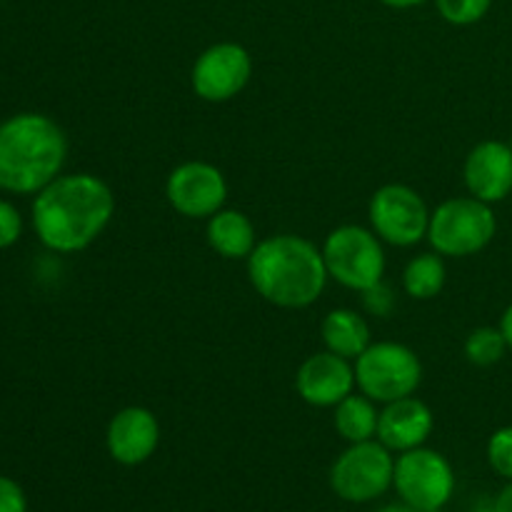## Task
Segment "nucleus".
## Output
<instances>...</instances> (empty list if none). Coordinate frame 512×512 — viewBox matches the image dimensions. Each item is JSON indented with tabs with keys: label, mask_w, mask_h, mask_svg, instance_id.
I'll use <instances>...</instances> for the list:
<instances>
[{
	"label": "nucleus",
	"mask_w": 512,
	"mask_h": 512,
	"mask_svg": "<svg viewBox=\"0 0 512 512\" xmlns=\"http://www.w3.org/2000/svg\"><path fill=\"white\" fill-rule=\"evenodd\" d=\"M495 512H512V480H508V485L495 498Z\"/></svg>",
	"instance_id": "obj_26"
},
{
	"label": "nucleus",
	"mask_w": 512,
	"mask_h": 512,
	"mask_svg": "<svg viewBox=\"0 0 512 512\" xmlns=\"http://www.w3.org/2000/svg\"><path fill=\"white\" fill-rule=\"evenodd\" d=\"M420 512H443V510H420Z\"/></svg>",
	"instance_id": "obj_30"
},
{
	"label": "nucleus",
	"mask_w": 512,
	"mask_h": 512,
	"mask_svg": "<svg viewBox=\"0 0 512 512\" xmlns=\"http://www.w3.org/2000/svg\"><path fill=\"white\" fill-rule=\"evenodd\" d=\"M463 175L473 198L500 203L512 195V148L503 140H483L465 158Z\"/></svg>",
	"instance_id": "obj_14"
},
{
	"label": "nucleus",
	"mask_w": 512,
	"mask_h": 512,
	"mask_svg": "<svg viewBox=\"0 0 512 512\" xmlns=\"http://www.w3.org/2000/svg\"><path fill=\"white\" fill-rule=\"evenodd\" d=\"M253 75L250 53L238 43H215L198 55L190 83L198 98L208 103H225L243 93Z\"/></svg>",
	"instance_id": "obj_10"
},
{
	"label": "nucleus",
	"mask_w": 512,
	"mask_h": 512,
	"mask_svg": "<svg viewBox=\"0 0 512 512\" xmlns=\"http://www.w3.org/2000/svg\"><path fill=\"white\" fill-rule=\"evenodd\" d=\"M68 158V138L43 113H18L0 123V190L38 195Z\"/></svg>",
	"instance_id": "obj_3"
},
{
	"label": "nucleus",
	"mask_w": 512,
	"mask_h": 512,
	"mask_svg": "<svg viewBox=\"0 0 512 512\" xmlns=\"http://www.w3.org/2000/svg\"><path fill=\"white\" fill-rule=\"evenodd\" d=\"M508 340H505L503 330L493 328V325H483L475 328L473 333L465 338V358L478 368H490V365L500 363L508 353Z\"/></svg>",
	"instance_id": "obj_20"
},
{
	"label": "nucleus",
	"mask_w": 512,
	"mask_h": 512,
	"mask_svg": "<svg viewBox=\"0 0 512 512\" xmlns=\"http://www.w3.org/2000/svg\"><path fill=\"white\" fill-rule=\"evenodd\" d=\"M403 288L415 300H433L445 288L443 255L423 253L415 255L403 270Z\"/></svg>",
	"instance_id": "obj_19"
},
{
	"label": "nucleus",
	"mask_w": 512,
	"mask_h": 512,
	"mask_svg": "<svg viewBox=\"0 0 512 512\" xmlns=\"http://www.w3.org/2000/svg\"><path fill=\"white\" fill-rule=\"evenodd\" d=\"M378 512H420V510H415V508H410V505H405V503H395V505H385V508H380Z\"/></svg>",
	"instance_id": "obj_29"
},
{
	"label": "nucleus",
	"mask_w": 512,
	"mask_h": 512,
	"mask_svg": "<svg viewBox=\"0 0 512 512\" xmlns=\"http://www.w3.org/2000/svg\"><path fill=\"white\" fill-rule=\"evenodd\" d=\"M160 443V425L158 418L148 408L130 405V408L118 410L113 415L105 433V445L115 463L120 465H143L145 460L153 458Z\"/></svg>",
	"instance_id": "obj_13"
},
{
	"label": "nucleus",
	"mask_w": 512,
	"mask_h": 512,
	"mask_svg": "<svg viewBox=\"0 0 512 512\" xmlns=\"http://www.w3.org/2000/svg\"><path fill=\"white\" fill-rule=\"evenodd\" d=\"M0 512H28L23 488L5 475H0Z\"/></svg>",
	"instance_id": "obj_25"
},
{
	"label": "nucleus",
	"mask_w": 512,
	"mask_h": 512,
	"mask_svg": "<svg viewBox=\"0 0 512 512\" xmlns=\"http://www.w3.org/2000/svg\"><path fill=\"white\" fill-rule=\"evenodd\" d=\"M368 215L373 233L395 248H410L428 238L430 210L423 195L410 185L390 183L375 190Z\"/></svg>",
	"instance_id": "obj_8"
},
{
	"label": "nucleus",
	"mask_w": 512,
	"mask_h": 512,
	"mask_svg": "<svg viewBox=\"0 0 512 512\" xmlns=\"http://www.w3.org/2000/svg\"><path fill=\"white\" fill-rule=\"evenodd\" d=\"M393 488L410 508L443 510L455 493V473L440 453L415 448L395 460Z\"/></svg>",
	"instance_id": "obj_9"
},
{
	"label": "nucleus",
	"mask_w": 512,
	"mask_h": 512,
	"mask_svg": "<svg viewBox=\"0 0 512 512\" xmlns=\"http://www.w3.org/2000/svg\"><path fill=\"white\" fill-rule=\"evenodd\" d=\"M165 195L173 210H178L185 218H210L218 210H223L228 200V180L215 165L203 160H190L178 165L168 175Z\"/></svg>",
	"instance_id": "obj_11"
},
{
	"label": "nucleus",
	"mask_w": 512,
	"mask_h": 512,
	"mask_svg": "<svg viewBox=\"0 0 512 512\" xmlns=\"http://www.w3.org/2000/svg\"><path fill=\"white\" fill-rule=\"evenodd\" d=\"M383 3L390 5V8L405 10V8H415V5H423L425 0H383Z\"/></svg>",
	"instance_id": "obj_28"
},
{
	"label": "nucleus",
	"mask_w": 512,
	"mask_h": 512,
	"mask_svg": "<svg viewBox=\"0 0 512 512\" xmlns=\"http://www.w3.org/2000/svg\"><path fill=\"white\" fill-rule=\"evenodd\" d=\"M423 380V365L415 350L403 343H370L355 358V383L375 403L410 398Z\"/></svg>",
	"instance_id": "obj_5"
},
{
	"label": "nucleus",
	"mask_w": 512,
	"mask_h": 512,
	"mask_svg": "<svg viewBox=\"0 0 512 512\" xmlns=\"http://www.w3.org/2000/svg\"><path fill=\"white\" fill-rule=\"evenodd\" d=\"M395 458L380 440L353 443L330 468V488L348 503H370L393 485Z\"/></svg>",
	"instance_id": "obj_7"
},
{
	"label": "nucleus",
	"mask_w": 512,
	"mask_h": 512,
	"mask_svg": "<svg viewBox=\"0 0 512 512\" xmlns=\"http://www.w3.org/2000/svg\"><path fill=\"white\" fill-rule=\"evenodd\" d=\"M498 233L490 203L473 198H450L430 213L428 240L433 250L445 258H468L488 248Z\"/></svg>",
	"instance_id": "obj_4"
},
{
	"label": "nucleus",
	"mask_w": 512,
	"mask_h": 512,
	"mask_svg": "<svg viewBox=\"0 0 512 512\" xmlns=\"http://www.w3.org/2000/svg\"><path fill=\"white\" fill-rule=\"evenodd\" d=\"M323 260L328 275L343 288L363 290L373 288L385 275L383 240L360 225H340L325 238Z\"/></svg>",
	"instance_id": "obj_6"
},
{
	"label": "nucleus",
	"mask_w": 512,
	"mask_h": 512,
	"mask_svg": "<svg viewBox=\"0 0 512 512\" xmlns=\"http://www.w3.org/2000/svg\"><path fill=\"white\" fill-rule=\"evenodd\" d=\"M363 303H365V308H368L373 315L388 318V315L393 313L395 295H393V290H390L388 285L380 280V283L373 285V288L363 290Z\"/></svg>",
	"instance_id": "obj_24"
},
{
	"label": "nucleus",
	"mask_w": 512,
	"mask_h": 512,
	"mask_svg": "<svg viewBox=\"0 0 512 512\" xmlns=\"http://www.w3.org/2000/svg\"><path fill=\"white\" fill-rule=\"evenodd\" d=\"M433 413L418 398H400L380 410L378 440L390 453H408L423 448L425 440L433 433Z\"/></svg>",
	"instance_id": "obj_15"
},
{
	"label": "nucleus",
	"mask_w": 512,
	"mask_h": 512,
	"mask_svg": "<svg viewBox=\"0 0 512 512\" xmlns=\"http://www.w3.org/2000/svg\"><path fill=\"white\" fill-rule=\"evenodd\" d=\"M113 213V190L98 175H58L35 195L33 230L53 253H80L103 235Z\"/></svg>",
	"instance_id": "obj_1"
},
{
	"label": "nucleus",
	"mask_w": 512,
	"mask_h": 512,
	"mask_svg": "<svg viewBox=\"0 0 512 512\" xmlns=\"http://www.w3.org/2000/svg\"><path fill=\"white\" fill-rule=\"evenodd\" d=\"M488 463L500 478L512 480V425L500 428L488 440Z\"/></svg>",
	"instance_id": "obj_22"
},
{
	"label": "nucleus",
	"mask_w": 512,
	"mask_h": 512,
	"mask_svg": "<svg viewBox=\"0 0 512 512\" xmlns=\"http://www.w3.org/2000/svg\"><path fill=\"white\" fill-rule=\"evenodd\" d=\"M208 243L218 255L228 260H243L250 258V253L258 245V235H255L253 223L240 210H218L208 218Z\"/></svg>",
	"instance_id": "obj_16"
},
{
	"label": "nucleus",
	"mask_w": 512,
	"mask_h": 512,
	"mask_svg": "<svg viewBox=\"0 0 512 512\" xmlns=\"http://www.w3.org/2000/svg\"><path fill=\"white\" fill-rule=\"evenodd\" d=\"M500 330H503L505 340H508V348L512 350V303L505 308L503 318H500Z\"/></svg>",
	"instance_id": "obj_27"
},
{
	"label": "nucleus",
	"mask_w": 512,
	"mask_h": 512,
	"mask_svg": "<svg viewBox=\"0 0 512 512\" xmlns=\"http://www.w3.org/2000/svg\"><path fill=\"white\" fill-rule=\"evenodd\" d=\"M435 5L450 25H473L488 15L493 0H435Z\"/></svg>",
	"instance_id": "obj_21"
},
{
	"label": "nucleus",
	"mask_w": 512,
	"mask_h": 512,
	"mask_svg": "<svg viewBox=\"0 0 512 512\" xmlns=\"http://www.w3.org/2000/svg\"><path fill=\"white\" fill-rule=\"evenodd\" d=\"M323 343L330 353L345 360H355L370 345V328L363 315L348 308H338L325 315Z\"/></svg>",
	"instance_id": "obj_17"
},
{
	"label": "nucleus",
	"mask_w": 512,
	"mask_h": 512,
	"mask_svg": "<svg viewBox=\"0 0 512 512\" xmlns=\"http://www.w3.org/2000/svg\"><path fill=\"white\" fill-rule=\"evenodd\" d=\"M248 275L260 298L288 310L313 305L330 278L323 250L290 233L258 240L248 258Z\"/></svg>",
	"instance_id": "obj_2"
},
{
	"label": "nucleus",
	"mask_w": 512,
	"mask_h": 512,
	"mask_svg": "<svg viewBox=\"0 0 512 512\" xmlns=\"http://www.w3.org/2000/svg\"><path fill=\"white\" fill-rule=\"evenodd\" d=\"M378 420L380 413L375 408V400H370L368 395L350 393L335 405V430L350 445L373 440L378 435Z\"/></svg>",
	"instance_id": "obj_18"
},
{
	"label": "nucleus",
	"mask_w": 512,
	"mask_h": 512,
	"mask_svg": "<svg viewBox=\"0 0 512 512\" xmlns=\"http://www.w3.org/2000/svg\"><path fill=\"white\" fill-rule=\"evenodd\" d=\"M355 368L350 360L330 353H315L300 365L295 388L308 405L315 408H335L340 400L348 398L355 388Z\"/></svg>",
	"instance_id": "obj_12"
},
{
	"label": "nucleus",
	"mask_w": 512,
	"mask_h": 512,
	"mask_svg": "<svg viewBox=\"0 0 512 512\" xmlns=\"http://www.w3.org/2000/svg\"><path fill=\"white\" fill-rule=\"evenodd\" d=\"M20 235H23V218H20L18 208L0 198V250L18 243Z\"/></svg>",
	"instance_id": "obj_23"
}]
</instances>
